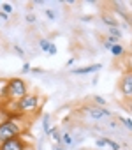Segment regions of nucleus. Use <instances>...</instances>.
Returning <instances> with one entry per match:
<instances>
[{"label": "nucleus", "instance_id": "nucleus-1", "mask_svg": "<svg viewBox=\"0 0 132 150\" xmlns=\"http://www.w3.org/2000/svg\"><path fill=\"white\" fill-rule=\"evenodd\" d=\"M21 120H25V117L20 115V117H11L4 124H0V143L13 139V138H18L25 132L27 127L21 124Z\"/></svg>", "mask_w": 132, "mask_h": 150}, {"label": "nucleus", "instance_id": "nucleus-2", "mask_svg": "<svg viewBox=\"0 0 132 150\" xmlns=\"http://www.w3.org/2000/svg\"><path fill=\"white\" fill-rule=\"evenodd\" d=\"M44 104V97L39 96V94H27L20 103H18V110H20V115L21 117H32L35 113L41 111Z\"/></svg>", "mask_w": 132, "mask_h": 150}, {"label": "nucleus", "instance_id": "nucleus-3", "mask_svg": "<svg viewBox=\"0 0 132 150\" xmlns=\"http://www.w3.org/2000/svg\"><path fill=\"white\" fill-rule=\"evenodd\" d=\"M27 94H28V87L23 78H9V101L20 103Z\"/></svg>", "mask_w": 132, "mask_h": 150}, {"label": "nucleus", "instance_id": "nucleus-4", "mask_svg": "<svg viewBox=\"0 0 132 150\" xmlns=\"http://www.w3.org/2000/svg\"><path fill=\"white\" fill-rule=\"evenodd\" d=\"M118 88L123 96V99L127 101H132V72L130 71H125L120 78V83H118Z\"/></svg>", "mask_w": 132, "mask_h": 150}, {"label": "nucleus", "instance_id": "nucleus-5", "mask_svg": "<svg viewBox=\"0 0 132 150\" xmlns=\"http://www.w3.org/2000/svg\"><path fill=\"white\" fill-rule=\"evenodd\" d=\"M85 113H86V117L92 118V120H104V118H109V117L113 115L109 110L100 108V106H88V108H85Z\"/></svg>", "mask_w": 132, "mask_h": 150}, {"label": "nucleus", "instance_id": "nucleus-6", "mask_svg": "<svg viewBox=\"0 0 132 150\" xmlns=\"http://www.w3.org/2000/svg\"><path fill=\"white\" fill-rule=\"evenodd\" d=\"M28 143L25 141L23 134L18 136V138H13V139H7L2 143V146H0V150H27Z\"/></svg>", "mask_w": 132, "mask_h": 150}, {"label": "nucleus", "instance_id": "nucleus-7", "mask_svg": "<svg viewBox=\"0 0 132 150\" xmlns=\"http://www.w3.org/2000/svg\"><path fill=\"white\" fill-rule=\"evenodd\" d=\"M9 103V78H0V106Z\"/></svg>", "mask_w": 132, "mask_h": 150}, {"label": "nucleus", "instance_id": "nucleus-8", "mask_svg": "<svg viewBox=\"0 0 132 150\" xmlns=\"http://www.w3.org/2000/svg\"><path fill=\"white\" fill-rule=\"evenodd\" d=\"M102 69V64H92V65H85V67H78L72 69L71 74H76V76H83V74H92V72H99Z\"/></svg>", "mask_w": 132, "mask_h": 150}, {"label": "nucleus", "instance_id": "nucleus-9", "mask_svg": "<svg viewBox=\"0 0 132 150\" xmlns=\"http://www.w3.org/2000/svg\"><path fill=\"white\" fill-rule=\"evenodd\" d=\"M74 145H76V139H74L72 132H69V131H63V132H62V146L69 148V146H74Z\"/></svg>", "mask_w": 132, "mask_h": 150}, {"label": "nucleus", "instance_id": "nucleus-10", "mask_svg": "<svg viewBox=\"0 0 132 150\" xmlns=\"http://www.w3.org/2000/svg\"><path fill=\"white\" fill-rule=\"evenodd\" d=\"M51 129H53V125H51V115L49 113H44L42 115V131H44V134L49 136Z\"/></svg>", "mask_w": 132, "mask_h": 150}, {"label": "nucleus", "instance_id": "nucleus-11", "mask_svg": "<svg viewBox=\"0 0 132 150\" xmlns=\"http://www.w3.org/2000/svg\"><path fill=\"white\" fill-rule=\"evenodd\" d=\"M100 18H102V21H104V23L107 25V28H111V27H120L118 20H116L114 16H111V14H102Z\"/></svg>", "mask_w": 132, "mask_h": 150}, {"label": "nucleus", "instance_id": "nucleus-12", "mask_svg": "<svg viewBox=\"0 0 132 150\" xmlns=\"http://www.w3.org/2000/svg\"><path fill=\"white\" fill-rule=\"evenodd\" d=\"M49 138L55 141V145H62V132H60V129H58V127H53V129H51Z\"/></svg>", "mask_w": 132, "mask_h": 150}, {"label": "nucleus", "instance_id": "nucleus-13", "mask_svg": "<svg viewBox=\"0 0 132 150\" xmlns=\"http://www.w3.org/2000/svg\"><path fill=\"white\" fill-rule=\"evenodd\" d=\"M107 35L109 37H114V39H121L123 37V32L120 30V27H111V28H107Z\"/></svg>", "mask_w": 132, "mask_h": 150}, {"label": "nucleus", "instance_id": "nucleus-14", "mask_svg": "<svg viewBox=\"0 0 132 150\" xmlns=\"http://www.w3.org/2000/svg\"><path fill=\"white\" fill-rule=\"evenodd\" d=\"M111 55H113V57H118V58H120V57H123V55H125V48H123V46H121V44L118 42V44H114V46L111 48Z\"/></svg>", "mask_w": 132, "mask_h": 150}, {"label": "nucleus", "instance_id": "nucleus-15", "mask_svg": "<svg viewBox=\"0 0 132 150\" xmlns=\"http://www.w3.org/2000/svg\"><path fill=\"white\" fill-rule=\"evenodd\" d=\"M51 44H53V42H51V41H48V39H41V41H39V48H41L44 53H49Z\"/></svg>", "mask_w": 132, "mask_h": 150}, {"label": "nucleus", "instance_id": "nucleus-16", "mask_svg": "<svg viewBox=\"0 0 132 150\" xmlns=\"http://www.w3.org/2000/svg\"><path fill=\"white\" fill-rule=\"evenodd\" d=\"M92 99H93V103H95L97 106H100V108H106V104H107V101H106L102 96H93Z\"/></svg>", "mask_w": 132, "mask_h": 150}, {"label": "nucleus", "instance_id": "nucleus-17", "mask_svg": "<svg viewBox=\"0 0 132 150\" xmlns=\"http://www.w3.org/2000/svg\"><path fill=\"white\" fill-rule=\"evenodd\" d=\"M95 146H97V148H106V146H107V138H106V136L97 138V139H95Z\"/></svg>", "mask_w": 132, "mask_h": 150}, {"label": "nucleus", "instance_id": "nucleus-18", "mask_svg": "<svg viewBox=\"0 0 132 150\" xmlns=\"http://www.w3.org/2000/svg\"><path fill=\"white\" fill-rule=\"evenodd\" d=\"M118 120H120L128 131H132V118H128V117H118Z\"/></svg>", "mask_w": 132, "mask_h": 150}, {"label": "nucleus", "instance_id": "nucleus-19", "mask_svg": "<svg viewBox=\"0 0 132 150\" xmlns=\"http://www.w3.org/2000/svg\"><path fill=\"white\" fill-rule=\"evenodd\" d=\"M44 14H46V18H48L49 21H55V20H56V11H55V9H49V7H48V9L44 11Z\"/></svg>", "mask_w": 132, "mask_h": 150}, {"label": "nucleus", "instance_id": "nucleus-20", "mask_svg": "<svg viewBox=\"0 0 132 150\" xmlns=\"http://www.w3.org/2000/svg\"><path fill=\"white\" fill-rule=\"evenodd\" d=\"M13 51L20 57V58H25V50L21 48V46H18V44H13Z\"/></svg>", "mask_w": 132, "mask_h": 150}, {"label": "nucleus", "instance_id": "nucleus-21", "mask_svg": "<svg viewBox=\"0 0 132 150\" xmlns=\"http://www.w3.org/2000/svg\"><path fill=\"white\" fill-rule=\"evenodd\" d=\"M0 11H4L6 14H9V16H11V14H13V11H14V7H13L11 4H2V6H0Z\"/></svg>", "mask_w": 132, "mask_h": 150}, {"label": "nucleus", "instance_id": "nucleus-22", "mask_svg": "<svg viewBox=\"0 0 132 150\" xmlns=\"http://www.w3.org/2000/svg\"><path fill=\"white\" fill-rule=\"evenodd\" d=\"M107 146L111 148V150H120L121 146H120V143H116L114 139H111V138H107Z\"/></svg>", "mask_w": 132, "mask_h": 150}, {"label": "nucleus", "instance_id": "nucleus-23", "mask_svg": "<svg viewBox=\"0 0 132 150\" xmlns=\"http://www.w3.org/2000/svg\"><path fill=\"white\" fill-rule=\"evenodd\" d=\"M28 72H32V65L28 62H25L23 67H21V74H28Z\"/></svg>", "mask_w": 132, "mask_h": 150}, {"label": "nucleus", "instance_id": "nucleus-24", "mask_svg": "<svg viewBox=\"0 0 132 150\" xmlns=\"http://www.w3.org/2000/svg\"><path fill=\"white\" fill-rule=\"evenodd\" d=\"M125 64H127V67H125V69L132 72V53H130L128 57H125Z\"/></svg>", "mask_w": 132, "mask_h": 150}, {"label": "nucleus", "instance_id": "nucleus-25", "mask_svg": "<svg viewBox=\"0 0 132 150\" xmlns=\"http://www.w3.org/2000/svg\"><path fill=\"white\" fill-rule=\"evenodd\" d=\"M25 20H27L28 23H35V21H37V18H35V14H32V13H28V14L25 16Z\"/></svg>", "mask_w": 132, "mask_h": 150}, {"label": "nucleus", "instance_id": "nucleus-26", "mask_svg": "<svg viewBox=\"0 0 132 150\" xmlns=\"http://www.w3.org/2000/svg\"><path fill=\"white\" fill-rule=\"evenodd\" d=\"M32 72H34V74H44V69H41V67H32Z\"/></svg>", "mask_w": 132, "mask_h": 150}, {"label": "nucleus", "instance_id": "nucleus-27", "mask_svg": "<svg viewBox=\"0 0 132 150\" xmlns=\"http://www.w3.org/2000/svg\"><path fill=\"white\" fill-rule=\"evenodd\" d=\"M0 20H6V21H7V20H9V14H6L4 11H0Z\"/></svg>", "mask_w": 132, "mask_h": 150}, {"label": "nucleus", "instance_id": "nucleus-28", "mask_svg": "<svg viewBox=\"0 0 132 150\" xmlns=\"http://www.w3.org/2000/svg\"><path fill=\"white\" fill-rule=\"evenodd\" d=\"M53 150H67V148L62 146V145H53Z\"/></svg>", "mask_w": 132, "mask_h": 150}, {"label": "nucleus", "instance_id": "nucleus-29", "mask_svg": "<svg viewBox=\"0 0 132 150\" xmlns=\"http://www.w3.org/2000/svg\"><path fill=\"white\" fill-rule=\"evenodd\" d=\"M74 62H76V58H69V60H67V65H72Z\"/></svg>", "mask_w": 132, "mask_h": 150}, {"label": "nucleus", "instance_id": "nucleus-30", "mask_svg": "<svg viewBox=\"0 0 132 150\" xmlns=\"http://www.w3.org/2000/svg\"><path fill=\"white\" fill-rule=\"evenodd\" d=\"M127 108H128V111L132 113V101H128V103H127Z\"/></svg>", "mask_w": 132, "mask_h": 150}, {"label": "nucleus", "instance_id": "nucleus-31", "mask_svg": "<svg viewBox=\"0 0 132 150\" xmlns=\"http://www.w3.org/2000/svg\"><path fill=\"white\" fill-rule=\"evenodd\" d=\"M27 150H34V146H32V145H28V146H27Z\"/></svg>", "mask_w": 132, "mask_h": 150}, {"label": "nucleus", "instance_id": "nucleus-32", "mask_svg": "<svg viewBox=\"0 0 132 150\" xmlns=\"http://www.w3.org/2000/svg\"><path fill=\"white\" fill-rule=\"evenodd\" d=\"M0 146H2V143H0Z\"/></svg>", "mask_w": 132, "mask_h": 150}, {"label": "nucleus", "instance_id": "nucleus-33", "mask_svg": "<svg viewBox=\"0 0 132 150\" xmlns=\"http://www.w3.org/2000/svg\"><path fill=\"white\" fill-rule=\"evenodd\" d=\"M79 150H83V148H79Z\"/></svg>", "mask_w": 132, "mask_h": 150}, {"label": "nucleus", "instance_id": "nucleus-34", "mask_svg": "<svg viewBox=\"0 0 132 150\" xmlns=\"http://www.w3.org/2000/svg\"><path fill=\"white\" fill-rule=\"evenodd\" d=\"M109 150H111V148H109Z\"/></svg>", "mask_w": 132, "mask_h": 150}]
</instances>
